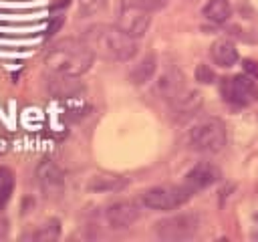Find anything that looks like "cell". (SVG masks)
Returning <instances> with one entry per match:
<instances>
[{
    "label": "cell",
    "instance_id": "cell-20",
    "mask_svg": "<svg viewBox=\"0 0 258 242\" xmlns=\"http://www.w3.org/2000/svg\"><path fill=\"white\" fill-rule=\"evenodd\" d=\"M167 2L169 0H121L119 4L135 6V8H141V10H147V12H157V10L165 8Z\"/></svg>",
    "mask_w": 258,
    "mask_h": 242
},
{
    "label": "cell",
    "instance_id": "cell-16",
    "mask_svg": "<svg viewBox=\"0 0 258 242\" xmlns=\"http://www.w3.org/2000/svg\"><path fill=\"white\" fill-rule=\"evenodd\" d=\"M232 14V6L228 0H210L206 6H204V16L214 22V24H222L230 18Z\"/></svg>",
    "mask_w": 258,
    "mask_h": 242
},
{
    "label": "cell",
    "instance_id": "cell-11",
    "mask_svg": "<svg viewBox=\"0 0 258 242\" xmlns=\"http://www.w3.org/2000/svg\"><path fill=\"white\" fill-rule=\"evenodd\" d=\"M187 87H185V79L181 75V71L177 69H167L159 79H157V93L165 99V101H173L179 93H183Z\"/></svg>",
    "mask_w": 258,
    "mask_h": 242
},
{
    "label": "cell",
    "instance_id": "cell-25",
    "mask_svg": "<svg viewBox=\"0 0 258 242\" xmlns=\"http://www.w3.org/2000/svg\"><path fill=\"white\" fill-rule=\"evenodd\" d=\"M254 236L258 238V214L254 216Z\"/></svg>",
    "mask_w": 258,
    "mask_h": 242
},
{
    "label": "cell",
    "instance_id": "cell-19",
    "mask_svg": "<svg viewBox=\"0 0 258 242\" xmlns=\"http://www.w3.org/2000/svg\"><path fill=\"white\" fill-rule=\"evenodd\" d=\"M58 234H60L58 222H56V220H50V222H46L44 226H40L36 232H32L28 238H32V240H54Z\"/></svg>",
    "mask_w": 258,
    "mask_h": 242
},
{
    "label": "cell",
    "instance_id": "cell-23",
    "mask_svg": "<svg viewBox=\"0 0 258 242\" xmlns=\"http://www.w3.org/2000/svg\"><path fill=\"white\" fill-rule=\"evenodd\" d=\"M244 71H246L248 75H252V79H258V63H256V60L246 58V60H244Z\"/></svg>",
    "mask_w": 258,
    "mask_h": 242
},
{
    "label": "cell",
    "instance_id": "cell-7",
    "mask_svg": "<svg viewBox=\"0 0 258 242\" xmlns=\"http://www.w3.org/2000/svg\"><path fill=\"white\" fill-rule=\"evenodd\" d=\"M151 24V12L135 8V6H125L119 4V14H117V26L125 30L133 38H141Z\"/></svg>",
    "mask_w": 258,
    "mask_h": 242
},
{
    "label": "cell",
    "instance_id": "cell-2",
    "mask_svg": "<svg viewBox=\"0 0 258 242\" xmlns=\"http://www.w3.org/2000/svg\"><path fill=\"white\" fill-rule=\"evenodd\" d=\"M95 60V52L89 48V44L83 38H60L54 42L46 56L44 65L56 73V75H69V77H81L85 75Z\"/></svg>",
    "mask_w": 258,
    "mask_h": 242
},
{
    "label": "cell",
    "instance_id": "cell-17",
    "mask_svg": "<svg viewBox=\"0 0 258 242\" xmlns=\"http://www.w3.org/2000/svg\"><path fill=\"white\" fill-rule=\"evenodd\" d=\"M155 65H157V60H155V54H147L133 71H131V81L135 83V85H143V83H147L151 77H153V73H155Z\"/></svg>",
    "mask_w": 258,
    "mask_h": 242
},
{
    "label": "cell",
    "instance_id": "cell-1",
    "mask_svg": "<svg viewBox=\"0 0 258 242\" xmlns=\"http://www.w3.org/2000/svg\"><path fill=\"white\" fill-rule=\"evenodd\" d=\"M83 40L89 44L95 56L105 60L125 63L137 54V38L129 36L117 24H93L83 32Z\"/></svg>",
    "mask_w": 258,
    "mask_h": 242
},
{
    "label": "cell",
    "instance_id": "cell-24",
    "mask_svg": "<svg viewBox=\"0 0 258 242\" xmlns=\"http://www.w3.org/2000/svg\"><path fill=\"white\" fill-rule=\"evenodd\" d=\"M6 234H8V224H6V220L0 218V240L6 238Z\"/></svg>",
    "mask_w": 258,
    "mask_h": 242
},
{
    "label": "cell",
    "instance_id": "cell-4",
    "mask_svg": "<svg viewBox=\"0 0 258 242\" xmlns=\"http://www.w3.org/2000/svg\"><path fill=\"white\" fill-rule=\"evenodd\" d=\"M194 194L181 184V186H155L141 194V204L149 210L169 212L181 208Z\"/></svg>",
    "mask_w": 258,
    "mask_h": 242
},
{
    "label": "cell",
    "instance_id": "cell-21",
    "mask_svg": "<svg viewBox=\"0 0 258 242\" xmlns=\"http://www.w3.org/2000/svg\"><path fill=\"white\" fill-rule=\"evenodd\" d=\"M105 2L107 0H79V12H81V16H93V14H97L103 6H105Z\"/></svg>",
    "mask_w": 258,
    "mask_h": 242
},
{
    "label": "cell",
    "instance_id": "cell-9",
    "mask_svg": "<svg viewBox=\"0 0 258 242\" xmlns=\"http://www.w3.org/2000/svg\"><path fill=\"white\" fill-rule=\"evenodd\" d=\"M36 179H38V186L44 192V196L56 198L64 190V173L54 161H48V159L40 161L36 167Z\"/></svg>",
    "mask_w": 258,
    "mask_h": 242
},
{
    "label": "cell",
    "instance_id": "cell-6",
    "mask_svg": "<svg viewBox=\"0 0 258 242\" xmlns=\"http://www.w3.org/2000/svg\"><path fill=\"white\" fill-rule=\"evenodd\" d=\"M220 93L222 97L232 105H250L258 99V87L252 77L248 75H236L226 77L220 81Z\"/></svg>",
    "mask_w": 258,
    "mask_h": 242
},
{
    "label": "cell",
    "instance_id": "cell-13",
    "mask_svg": "<svg viewBox=\"0 0 258 242\" xmlns=\"http://www.w3.org/2000/svg\"><path fill=\"white\" fill-rule=\"evenodd\" d=\"M210 54H212V60H214L216 65H220V67H232V65H236L238 58H240L236 44H234L232 40H228V38L216 40V42L212 44V48H210Z\"/></svg>",
    "mask_w": 258,
    "mask_h": 242
},
{
    "label": "cell",
    "instance_id": "cell-22",
    "mask_svg": "<svg viewBox=\"0 0 258 242\" xmlns=\"http://www.w3.org/2000/svg\"><path fill=\"white\" fill-rule=\"evenodd\" d=\"M214 79H216V75H214V71L208 65H198V69H196V81H200L204 85H210V83H214Z\"/></svg>",
    "mask_w": 258,
    "mask_h": 242
},
{
    "label": "cell",
    "instance_id": "cell-12",
    "mask_svg": "<svg viewBox=\"0 0 258 242\" xmlns=\"http://www.w3.org/2000/svg\"><path fill=\"white\" fill-rule=\"evenodd\" d=\"M169 105H171V111H173L175 119H185V117L194 115V113L200 109V105H202V97H200L198 91H194V89H185V91L179 93Z\"/></svg>",
    "mask_w": 258,
    "mask_h": 242
},
{
    "label": "cell",
    "instance_id": "cell-14",
    "mask_svg": "<svg viewBox=\"0 0 258 242\" xmlns=\"http://www.w3.org/2000/svg\"><path fill=\"white\" fill-rule=\"evenodd\" d=\"M83 87L81 83L77 81V77H69V75H56L52 77L50 81V93L56 97V99H69V97H75L77 93H81Z\"/></svg>",
    "mask_w": 258,
    "mask_h": 242
},
{
    "label": "cell",
    "instance_id": "cell-15",
    "mask_svg": "<svg viewBox=\"0 0 258 242\" xmlns=\"http://www.w3.org/2000/svg\"><path fill=\"white\" fill-rule=\"evenodd\" d=\"M127 186V177L123 175H115V173H99L95 177H91L89 182V190L91 192H119Z\"/></svg>",
    "mask_w": 258,
    "mask_h": 242
},
{
    "label": "cell",
    "instance_id": "cell-18",
    "mask_svg": "<svg viewBox=\"0 0 258 242\" xmlns=\"http://www.w3.org/2000/svg\"><path fill=\"white\" fill-rule=\"evenodd\" d=\"M14 190V173L8 167H0V210L8 204Z\"/></svg>",
    "mask_w": 258,
    "mask_h": 242
},
{
    "label": "cell",
    "instance_id": "cell-3",
    "mask_svg": "<svg viewBox=\"0 0 258 242\" xmlns=\"http://www.w3.org/2000/svg\"><path fill=\"white\" fill-rule=\"evenodd\" d=\"M189 145L196 151L216 153L226 145V125L218 117H206L189 129Z\"/></svg>",
    "mask_w": 258,
    "mask_h": 242
},
{
    "label": "cell",
    "instance_id": "cell-10",
    "mask_svg": "<svg viewBox=\"0 0 258 242\" xmlns=\"http://www.w3.org/2000/svg\"><path fill=\"white\" fill-rule=\"evenodd\" d=\"M222 177V171L214 165V163H208V161H202L198 165H194L187 173H185V179H183V186L196 194L200 190H206L210 186H214L216 182H220Z\"/></svg>",
    "mask_w": 258,
    "mask_h": 242
},
{
    "label": "cell",
    "instance_id": "cell-5",
    "mask_svg": "<svg viewBox=\"0 0 258 242\" xmlns=\"http://www.w3.org/2000/svg\"><path fill=\"white\" fill-rule=\"evenodd\" d=\"M200 228V216L194 212L175 214L169 218H163L155 224V234L161 240H187L191 238Z\"/></svg>",
    "mask_w": 258,
    "mask_h": 242
},
{
    "label": "cell",
    "instance_id": "cell-8",
    "mask_svg": "<svg viewBox=\"0 0 258 242\" xmlns=\"http://www.w3.org/2000/svg\"><path fill=\"white\" fill-rule=\"evenodd\" d=\"M139 204L133 202V200H121V202H115L111 204L107 210H105V220L111 228L115 230H123V228H129L133 226L137 220H139Z\"/></svg>",
    "mask_w": 258,
    "mask_h": 242
}]
</instances>
